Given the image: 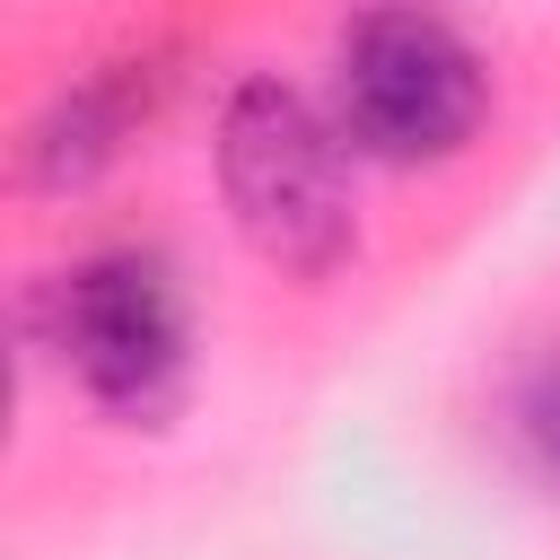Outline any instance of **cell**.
Masks as SVG:
<instances>
[{
  "label": "cell",
  "instance_id": "cell-1",
  "mask_svg": "<svg viewBox=\"0 0 560 560\" xmlns=\"http://www.w3.org/2000/svg\"><path fill=\"white\" fill-rule=\"evenodd\" d=\"M210 166H219V201H228L236 236L271 271L332 280L359 254V192H350L359 149L341 140L332 105H315L306 88H289L271 70L236 79L219 96Z\"/></svg>",
  "mask_w": 560,
  "mask_h": 560
},
{
  "label": "cell",
  "instance_id": "cell-5",
  "mask_svg": "<svg viewBox=\"0 0 560 560\" xmlns=\"http://www.w3.org/2000/svg\"><path fill=\"white\" fill-rule=\"evenodd\" d=\"M516 455L534 464V481L560 499V359H542L516 385Z\"/></svg>",
  "mask_w": 560,
  "mask_h": 560
},
{
  "label": "cell",
  "instance_id": "cell-4",
  "mask_svg": "<svg viewBox=\"0 0 560 560\" xmlns=\"http://www.w3.org/2000/svg\"><path fill=\"white\" fill-rule=\"evenodd\" d=\"M158 88H166L158 61H105V70H88V79H70V88L35 114V131H26V184H44V192L96 184V175L140 140V122L158 114Z\"/></svg>",
  "mask_w": 560,
  "mask_h": 560
},
{
  "label": "cell",
  "instance_id": "cell-2",
  "mask_svg": "<svg viewBox=\"0 0 560 560\" xmlns=\"http://www.w3.org/2000/svg\"><path fill=\"white\" fill-rule=\"evenodd\" d=\"M332 122L368 166H455L490 122V70L438 9L376 0L341 26Z\"/></svg>",
  "mask_w": 560,
  "mask_h": 560
},
{
  "label": "cell",
  "instance_id": "cell-3",
  "mask_svg": "<svg viewBox=\"0 0 560 560\" xmlns=\"http://www.w3.org/2000/svg\"><path fill=\"white\" fill-rule=\"evenodd\" d=\"M44 350L105 420H166L192 385L184 280L149 245H96L44 280Z\"/></svg>",
  "mask_w": 560,
  "mask_h": 560
}]
</instances>
